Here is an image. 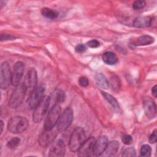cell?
<instances>
[{
    "mask_svg": "<svg viewBox=\"0 0 157 157\" xmlns=\"http://www.w3.org/2000/svg\"><path fill=\"white\" fill-rule=\"evenodd\" d=\"M121 141L125 145H130L132 143L133 139L131 135L124 134L121 137Z\"/></svg>",
    "mask_w": 157,
    "mask_h": 157,
    "instance_id": "f1b7e54d",
    "label": "cell"
},
{
    "mask_svg": "<svg viewBox=\"0 0 157 157\" xmlns=\"http://www.w3.org/2000/svg\"><path fill=\"white\" fill-rule=\"evenodd\" d=\"M73 117L72 109L69 107H67L64 112L61 113L57 122V131L59 133L65 131L71 124Z\"/></svg>",
    "mask_w": 157,
    "mask_h": 157,
    "instance_id": "8992f818",
    "label": "cell"
},
{
    "mask_svg": "<svg viewBox=\"0 0 157 157\" xmlns=\"http://www.w3.org/2000/svg\"><path fill=\"white\" fill-rule=\"evenodd\" d=\"M146 6V2L143 0L135 1L132 4V8L134 10H139L143 9Z\"/></svg>",
    "mask_w": 157,
    "mask_h": 157,
    "instance_id": "4316f807",
    "label": "cell"
},
{
    "mask_svg": "<svg viewBox=\"0 0 157 157\" xmlns=\"http://www.w3.org/2000/svg\"><path fill=\"white\" fill-rule=\"evenodd\" d=\"M95 140H96L94 137H90L88 139L85 140V141L77 151L78 156L82 157L91 156L93 155V146Z\"/></svg>",
    "mask_w": 157,
    "mask_h": 157,
    "instance_id": "7c38bea8",
    "label": "cell"
},
{
    "mask_svg": "<svg viewBox=\"0 0 157 157\" xmlns=\"http://www.w3.org/2000/svg\"><path fill=\"white\" fill-rule=\"evenodd\" d=\"M143 107L145 114L149 119H153L156 113V106L153 101L149 98L144 101Z\"/></svg>",
    "mask_w": 157,
    "mask_h": 157,
    "instance_id": "9a60e30c",
    "label": "cell"
},
{
    "mask_svg": "<svg viewBox=\"0 0 157 157\" xmlns=\"http://www.w3.org/2000/svg\"><path fill=\"white\" fill-rule=\"evenodd\" d=\"M26 92L27 90L23 83L17 85L10 98L9 103L10 107L17 109L23 102Z\"/></svg>",
    "mask_w": 157,
    "mask_h": 157,
    "instance_id": "277c9868",
    "label": "cell"
},
{
    "mask_svg": "<svg viewBox=\"0 0 157 157\" xmlns=\"http://www.w3.org/2000/svg\"><path fill=\"white\" fill-rule=\"evenodd\" d=\"M7 2V1H4V0H2L0 1V9H1L4 6H6V3Z\"/></svg>",
    "mask_w": 157,
    "mask_h": 157,
    "instance_id": "d590c367",
    "label": "cell"
},
{
    "mask_svg": "<svg viewBox=\"0 0 157 157\" xmlns=\"http://www.w3.org/2000/svg\"><path fill=\"white\" fill-rule=\"evenodd\" d=\"M151 153V148L150 145L147 144L143 145L140 150V155L144 157H148L150 156Z\"/></svg>",
    "mask_w": 157,
    "mask_h": 157,
    "instance_id": "d4e9b609",
    "label": "cell"
},
{
    "mask_svg": "<svg viewBox=\"0 0 157 157\" xmlns=\"http://www.w3.org/2000/svg\"><path fill=\"white\" fill-rule=\"evenodd\" d=\"M86 140L85 130L81 127H77L72 131L69 140L68 147L72 152H77Z\"/></svg>",
    "mask_w": 157,
    "mask_h": 157,
    "instance_id": "6da1fadb",
    "label": "cell"
},
{
    "mask_svg": "<svg viewBox=\"0 0 157 157\" xmlns=\"http://www.w3.org/2000/svg\"><path fill=\"white\" fill-rule=\"evenodd\" d=\"M102 61L108 65H115L118 62L117 55L112 52H106L102 56Z\"/></svg>",
    "mask_w": 157,
    "mask_h": 157,
    "instance_id": "ffe728a7",
    "label": "cell"
},
{
    "mask_svg": "<svg viewBox=\"0 0 157 157\" xmlns=\"http://www.w3.org/2000/svg\"><path fill=\"white\" fill-rule=\"evenodd\" d=\"M61 114V108L59 104H53L50 108L44 123V130L50 131L53 129L57 124Z\"/></svg>",
    "mask_w": 157,
    "mask_h": 157,
    "instance_id": "3957f363",
    "label": "cell"
},
{
    "mask_svg": "<svg viewBox=\"0 0 157 157\" xmlns=\"http://www.w3.org/2000/svg\"><path fill=\"white\" fill-rule=\"evenodd\" d=\"M78 84L82 87H86L89 84V81L86 77H80L78 79Z\"/></svg>",
    "mask_w": 157,
    "mask_h": 157,
    "instance_id": "4dcf8cb0",
    "label": "cell"
},
{
    "mask_svg": "<svg viewBox=\"0 0 157 157\" xmlns=\"http://www.w3.org/2000/svg\"><path fill=\"white\" fill-rule=\"evenodd\" d=\"M66 153V146L64 142L59 139L53 142L48 153L50 157H60L64 156Z\"/></svg>",
    "mask_w": 157,
    "mask_h": 157,
    "instance_id": "30bf717a",
    "label": "cell"
},
{
    "mask_svg": "<svg viewBox=\"0 0 157 157\" xmlns=\"http://www.w3.org/2000/svg\"><path fill=\"white\" fill-rule=\"evenodd\" d=\"M86 45L90 48H94L100 46V42L96 39H93L87 42Z\"/></svg>",
    "mask_w": 157,
    "mask_h": 157,
    "instance_id": "f546056e",
    "label": "cell"
},
{
    "mask_svg": "<svg viewBox=\"0 0 157 157\" xmlns=\"http://www.w3.org/2000/svg\"><path fill=\"white\" fill-rule=\"evenodd\" d=\"M29 125L28 120L22 116L12 117L7 124L8 131L12 134H19L25 131Z\"/></svg>",
    "mask_w": 157,
    "mask_h": 157,
    "instance_id": "7a4b0ae2",
    "label": "cell"
},
{
    "mask_svg": "<svg viewBox=\"0 0 157 157\" xmlns=\"http://www.w3.org/2000/svg\"><path fill=\"white\" fill-rule=\"evenodd\" d=\"M95 81L97 85L102 89L106 90L109 87V82L108 80L102 73H98L95 75Z\"/></svg>",
    "mask_w": 157,
    "mask_h": 157,
    "instance_id": "44dd1931",
    "label": "cell"
},
{
    "mask_svg": "<svg viewBox=\"0 0 157 157\" xmlns=\"http://www.w3.org/2000/svg\"><path fill=\"white\" fill-rule=\"evenodd\" d=\"M157 140V136H156V129H155L152 133L149 136L148 141L150 144H155Z\"/></svg>",
    "mask_w": 157,
    "mask_h": 157,
    "instance_id": "1f68e13d",
    "label": "cell"
},
{
    "mask_svg": "<svg viewBox=\"0 0 157 157\" xmlns=\"http://www.w3.org/2000/svg\"><path fill=\"white\" fill-rule=\"evenodd\" d=\"M152 20L150 17H139L134 20L133 25L136 28L147 27L151 25Z\"/></svg>",
    "mask_w": 157,
    "mask_h": 157,
    "instance_id": "e0dca14e",
    "label": "cell"
},
{
    "mask_svg": "<svg viewBox=\"0 0 157 157\" xmlns=\"http://www.w3.org/2000/svg\"><path fill=\"white\" fill-rule=\"evenodd\" d=\"M119 148V143L117 140H112L108 143L104 151L105 155L107 156H114Z\"/></svg>",
    "mask_w": 157,
    "mask_h": 157,
    "instance_id": "d6986e66",
    "label": "cell"
},
{
    "mask_svg": "<svg viewBox=\"0 0 157 157\" xmlns=\"http://www.w3.org/2000/svg\"><path fill=\"white\" fill-rule=\"evenodd\" d=\"M12 74L10 67L7 62H3L1 65L0 86L2 90L7 89L12 83Z\"/></svg>",
    "mask_w": 157,
    "mask_h": 157,
    "instance_id": "ba28073f",
    "label": "cell"
},
{
    "mask_svg": "<svg viewBox=\"0 0 157 157\" xmlns=\"http://www.w3.org/2000/svg\"><path fill=\"white\" fill-rule=\"evenodd\" d=\"M111 85L112 86V88H113L114 90H118L120 88V82L118 78V77L116 75L113 76V77L111 78Z\"/></svg>",
    "mask_w": 157,
    "mask_h": 157,
    "instance_id": "83f0119b",
    "label": "cell"
},
{
    "mask_svg": "<svg viewBox=\"0 0 157 157\" xmlns=\"http://www.w3.org/2000/svg\"><path fill=\"white\" fill-rule=\"evenodd\" d=\"M108 143L109 141L106 136H100L97 140H95L93 146V155L96 156L101 155L104 152Z\"/></svg>",
    "mask_w": 157,
    "mask_h": 157,
    "instance_id": "5bb4252c",
    "label": "cell"
},
{
    "mask_svg": "<svg viewBox=\"0 0 157 157\" xmlns=\"http://www.w3.org/2000/svg\"><path fill=\"white\" fill-rule=\"evenodd\" d=\"M45 87L42 85L36 86L32 91L30 92L29 96L27 99V104L31 109H34L40 103L44 97Z\"/></svg>",
    "mask_w": 157,
    "mask_h": 157,
    "instance_id": "52a82bcc",
    "label": "cell"
},
{
    "mask_svg": "<svg viewBox=\"0 0 157 157\" xmlns=\"http://www.w3.org/2000/svg\"><path fill=\"white\" fill-rule=\"evenodd\" d=\"M3 128H4V123L2 120H1L0 121V128H1V131H0V133L1 134L2 131H3Z\"/></svg>",
    "mask_w": 157,
    "mask_h": 157,
    "instance_id": "8d00e7d4",
    "label": "cell"
},
{
    "mask_svg": "<svg viewBox=\"0 0 157 157\" xmlns=\"http://www.w3.org/2000/svg\"><path fill=\"white\" fill-rule=\"evenodd\" d=\"M20 139L18 137H15L9 140L7 143V147L12 150L16 148L20 144Z\"/></svg>",
    "mask_w": 157,
    "mask_h": 157,
    "instance_id": "cb8c5ba5",
    "label": "cell"
},
{
    "mask_svg": "<svg viewBox=\"0 0 157 157\" xmlns=\"http://www.w3.org/2000/svg\"><path fill=\"white\" fill-rule=\"evenodd\" d=\"M56 136V131L53 129L50 131L44 130L39 137V144L42 148H46L53 142Z\"/></svg>",
    "mask_w": 157,
    "mask_h": 157,
    "instance_id": "8fae6325",
    "label": "cell"
},
{
    "mask_svg": "<svg viewBox=\"0 0 157 157\" xmlns=\"http://www.w3.org/2000/svg\"><path fill=\"white\" fill-rule=\"evenodd\" d=\"M155 39L150 35H143L139 37L136 40H134L131 45L134 46H144L148 45L153 43Z\"/></svg>",
    "mask_w": 157,
    "mask_h": 157,
    "instance_id": "2e32d148",
    "label": "cell"
},
{
    "mask_svg": "<svg viewBox=\"0 0 157 157\" xmlns=\"http://www.w3.org/2000/svg\"><path fill=\"white\" fill-rule=\"evenodd\" d=\"M136 150L133 147H128L124 150L122 153V156L124 157H134L136 156Z\"/></svg>",
    "mask_w": 157,
    "mask_h": 157,
    "instance_id": "484cf974",
    "label": "cell"
},
{
    "mask_svg": "<svg viewBox=\"0 0 157 157\" xmlns=\"http://www.w3.org/2000/svg\"><path fill=\"white\" fill-rule=\"evenodd\" d=\"M102 96L104 97V99L115 109V110H118L120 109V105H119V104L117 101V100L113 96H112L111 94L105 92V91H101Z\"/></svg>",
    "mask_w": 157,
    "mask_h": 157,
    "instance_id": "7402d4cb",
    "label": "cell"
},
{
    "mask_svg": "<svg viewBox=\"0 0 157 157\" xmlns=\"http://www.w3.org/2000/svg\"><path fill=\"white\" fill-rule=\"evenodd\" d=\"M41 13L44 17L51 20L56 19L59 15L58 12L56 10L48 7L42 8L41 9Z\"/></svg>",
    "mask_w": 157,
    "mask_h": 157,
    "instance_id": "603a6c76",
    "label": "cell"
},
{
    "mask_svg": "<svg viewBox=\"0 0 157 157\" xmlns=\"http://www.w3.org/2000/svg\"><path fill=\"white\" fill-rule=\"evenodd\" d=\"M49 97L50 103L51 102H54V104H59L64 102L66 98L65 93L61 90H55Z\"/></svg>",
    "mask_w": 157,
    "mask_h": 157,
    "instance_id": "ac0fdd59",
    "label": "cell"
},
{
    "mask_svg": "<svg viewBox=\"0 0 157 157\" xmlns=\"http://www.w3.org/2000/svg\"><path fill=\"white\" fill-rule=\"evenodd\" d=\"M50 104V97L48 96H44L42 99V101L40 102V103L34 109V110L33 114V120L34 123H39L43 120L49 107Z\"/></svg>",
    "mask_w": 157,
    "mask_h": 157,
    "instance_id": "5b68a950",
    "label": "cell"
},
{
    "mask_svg": "<svg viewBox=\"0 0 157 157\" xmlns=\"http://www.w3.org/2000/svg\"><path fill=\"white\" fill-rule=\"evenodd\" d=\"M151 94L155 98H156V96H157V91H156V85H154L151 88Z\"/></svg>",
    "mask_w": 157,
    "mask_h": 157,
    "instance_id": "e575fe53",
    "label": "cell"
},
{
    "mask_svg": "<svg viewBox=\"0 0 157 157\" xmlns=\"http://www.w3.org/2000/svg\"><path fill=\"white\" fill-rule=\"evenodd\" d=\"M15 37L11 35V34H2L1 35V41H5V40H14Z\"/></svg>",
    "mask_w": 157,
    "mask_h": 157,
    "instance_id": "d6a6232c",
    "label": "cell"
},
{
    "mask_svg": "<svg viewBox=\"0 0 157 157\" xmlns=\"http://www.w3.org/2000/svg\"><path fill=\"white\" fill-rule=\"evenodd\" d=\"M86 50V47L85 46V45L82 44H78L75 48V51L77 53H82V52H84Z\"/></svg>",
    "mask_w": 157,
    "mask_h": 157,
    "instance_id": "836d02e7",
    "label": "cell"
},
{
    "mask_svg": "<svg viewBox=\"0 0 157 157\" xmlns=\"http://www.w3.org/2000/svg\"><path fill=\"white\" fill-rule=\"evenodd\" d=\"M27 91H32L37 86V73L35 68L31 67L27 72L23 82Z\"/></svg>",
    "mask_w": 157,
    "mask_h": 157,
    "instance_id": "9c48e42d",
    "label": "cell"
},
{
    "mask_svg": "<svg viewBox=\"0 0 157 157\" xmlns=\"http://www.w3.org/2000/svg\"><path fill=\"white\" fill-rule=\"evenodd\" d=\"M24 64L21 61H17L14 66L12 74V85L17 86L20 83L24 73Z\"/></svg>",
    "mask_w": 157,
    "mask_h": 157,
    "instance_id": "4fadbf2b",
    "label": "cell"
}]
</instances>
